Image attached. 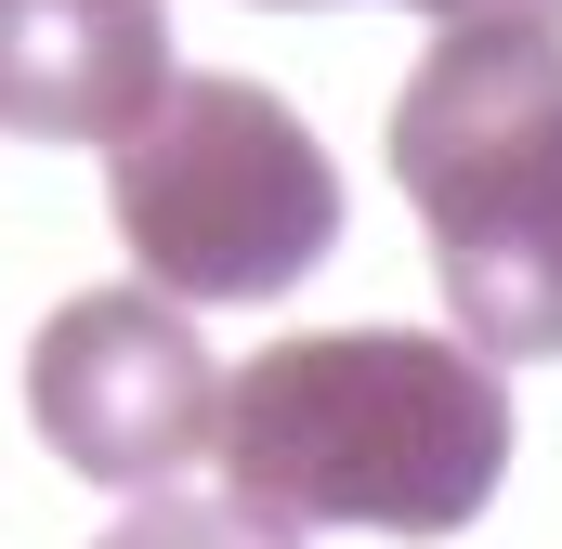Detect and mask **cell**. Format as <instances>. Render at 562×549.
<instances>
[{
	"label": "cell",
	"mask_w": 562,
	"mask_h": 549,
	"mask_svg": "<svg viewBox=\"0 0 562 549\" xmlns=\"http://www.w3.org/2000/svg\"><path fill=\"white\" fill-rule=\"evenodd\" d=\"M223 497L327 537H458L510 484L497 354L445 327H301L223 380Z\"/></svg>",
	"instance_id": "6da1fadb"
},
{
	"label": "cell",
	"mask_w": 562,
	"mask_h": 549,
	"mask_svg": "<svg viewBox=\"0 0 562 549\" xmlns=\"http://www.w3.org/2000/svg\"><path fill=\"white\" fill-rule=\"evenodd\" d=\"M393 183L471 354H562V26H445L393 92Z\"/></svg>",
	"instance_id": "7a4b0ae2"
},
{
	"label": "cell",
	"mask_w": 562,
	"mask_h": 549,
	"mask_svg": "<svg viewBox=\"0 0 562 549\" xmlns=\"http://www.w3.org/2000/svg\"><path fill=\"white\" fill-rule=\"evenodd\" d=\"M105 223L170 301H288L340 249V157L262 79H170L105 144Z\"/></svg>",
	"instance_id": "3957f363"
},
{
	"label": "cell",
	"mask_w": 562,
	"mask_h": 549,
	"mask_svg": "<svg viewBox=\"0 0 562 549\" xmlns=\"http://www.w3.org/2000/svg\"><path fill=\"white\" fill-rule=\"evenodd\" d=\"M26 418L79 484L157 497L183 458H210L223 432V367L183 327L170 288H92L26 340Z\"/></svg>",
	"instance_id": "277c9868"
},
{
	"label": "cell",
	"mask_w": 562,
	"mask_h": 549,
	"mask_svg": "<svg viewBox=\"0 0 562 549\" xmlns=\"http://www.w3.org/2000/svg\"><path fill=\"white\" fill-rule=\"evenodd\" d=\"M170 0H0V132L119 144L170 92Z\"/></svg>",
	"instance_id": "5b68a950"
},
{
	"label": "cell",
	"mask_w": 562,
	"mask_h": 549,
	"mask_svg": "<svg viewBox=\"0 0 562 549\" xmlns=\"http://www.w3.org/2000/svg\"><path fill=\"white\" fill-rule=\"evenodd\" d=\"M92 549H288V524L249 511V497H170V484H157V497H132Z\"/></svg>",
	"instance_id": "8992f818"
},
{
	"label": "cell",
	"mask_w": 562,
	"mask_h": 549,
	"mask_svg": "<svg viewBox=\"0 0 562 549\" xmlns=\"http://www.w3.org/2000/svg\"><path fill=\"white\" fill-rule=\"evenodd\" d=\"M276 13H314V0H276ZM431 26H524V13H562V0H406Z\"/></svg>",
	"instance_id": "52a82bcc"
}]
</instances>
